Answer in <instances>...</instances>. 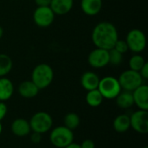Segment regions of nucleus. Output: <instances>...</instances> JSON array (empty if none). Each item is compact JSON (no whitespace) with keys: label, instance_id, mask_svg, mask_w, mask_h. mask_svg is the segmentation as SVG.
Instances as JSON below:
<instances>
[{"label":"nucleus","instance_id":"f257e3e1","mask_svg":"<svg viewBox=\"0 0 148 148\" xmlns=\"http://www.w3.org/2000/svg\"><path fill=\"white\" fill-rule=\"evenodd\" d=\"M119 39L116 27L109 22L97 23L92 31V42L96 48L109 50Z\"/></svg>","mask_w":148,"mask_h":148},{"label":"nucleus","instance_id":"f03ea898","mask_svg":"<svg viewBox=\"0 0 148 148\" xmlns=\"http://www.w3.org/2000/svg\"><path fill=\"white\" fill-rule=\"evenodd\" d=\"M54 80V70L47 63L36 65L31 73V81L41 90L48 88Z\"/></svg>","mask_w":148,"mask_h":148},{"label":"nucleus","instance_id":"7ed1b4c3","mask_svg":"<svg viewBox=\"0 0 148 148\" xmlns=\"http://www.w3.org/2000/svg\"><path fill=\"white\" fill-rule=\"evenodd\" d=\"M50 143L57 148H64L74 142V133L65 126H59L50 130Z\"/></svg>","mask_w":148,"mask_h":148},{"label":"nucleus","instance_id":"20e7f679","mask_svg":"<svg viewBox=\"0 0 148 148\" xmlns=\"http://www.w3.org/2000/svg\"><path fill=\"white\" fill-rule=\"evenodd\" d=\"M29 122L31 132H36L41 134L48 133L53 127V118L49 113L43 111L34 114Z\"/></svg>","mask_w":148,"mask_h":148},{"label":"nucleus","instance_id":"39448f33","mask_svg":"<svg viewBox=\"0 0 148 148\" xmlns=\"http://www.w3.org/2000/svg\"><path fill=\"white\" fill-rule=\"evenodd\" d=\"M97 89L100 91L104 99L114 100L122 91L119 81L114 76H105L100 79Z\"/></svg>","mask_w":148,"mask_h":148},{"label":"nucleus","instance_id":"423d86ee","mask_svg":"<svg viewBox=\"0 0 148 148\" xmlns=\"http://www.w3.org/2000/svg\"><path fill=\"white\" fill-rule=\"evenodd\" d=\"M119 83L122 90L133 92L141 84H143L144 80L142 79L141 75L139 72L134 71L132 69H127L123 71L119 78Z\"/></svg>","mask_w":148,"mask_h":148},{"label":"nucleus","instance_id":"0eeeda50","mask_svg":"<svg viewBox=\"0 0 148 148\" xmlns=\"http://www.w3.org/2000/svg\"><path fill=\"white\" fill-rule=\"evenodd\" d=\"M126 42L128 49L135 54H139L142 52L147 46L146 35L142 30L139 29H131L127 35Z\"/></svg>","mask_w":148,"mask_h":148},{"label":"nucleus","instance_id":"6e6552de","mask_svg":"<svg viewBox=\"0 0 148 148\" xmlns=\"http://www.w3.org/2000/svg\"><path fill=\"white\" fill-rule=\"evenodd\" d=\"M55 16L56 15L49 6L36 7L33 13V21L38 27L47 28L53 23Z\"/></svg>","mask_w":148,"mask_h":148},{"label":"nucleus","instance_id":"1a4fd4ad","mask_svg":"<svg viewBox=\"0 0 148 148\" xmlns=\"http://www.w3.org/2000/svg\"><path fill=\"white\" fill-rule=\"evenodd\" d=\"M130 116V127L136 133L146 134L148 133V111L137 110Z\"/></svg>","mask_w":148,"mask_h":148},{"label":"nucleus","instance_id":"9d476101","mask_svg":"<svg viewBox=\"0 0 148 148\" xmlns=\"http://www.w3.org/2000/svg\"><path fill=\"white\" fill-rule=\"evenodd\" d=\"M88 64L95 69H101L109 64L108 50L96 48L93 49L88 56Z\"/></svg>","mask_w":148,"mask_h":148},{"label":"nucleus","instance_id":"9b49d317","mask_svg":"<svg viewBox=\"0 0 148 148\" xmlns=\"http://www.w3.org/2000/svg\"><path fill=\"white\" fill-rule=\"evenodd\" d=\"M134 102L136 107L140 110L148 111V86L141 84L133 92Z\"/></svg>","mask_w":148,"mask_h":148},{"label":"nucleus","instance_id":"f8f14e48","mask_svg":"<svg viewBox=\"0 0 148 148\" xmlns=\"http://www.w3.org/2000/svg\"><path fill=\"white\" fill-rule=\"evenodd\" d=\"M11 133L16 137H26L31 133V128L29 121L23 118H17L14 120L10 126Z\"/></svg>","mask_w":148,"mask_h":148},{"label":"nucleus","instance_id":"ddd939ff","mask_svg":"<svg viewBox=\"0 0 148 148\" xmlns=\"http://www.w3.org/2000/svg\"><path fill=\"white\" fill-rule=\"evenodd\" d=\"M99 82L100 77L93 71H87L81 77V85L87 91L97 89Z\"/></svg>","mask_w":148,"mask_h":148},{"label":"nucleus","instance_id":"4468645a","mask_svg":"<svg viewBox=\"0 0 148 148\" xmlns=\"http://www.w3.org/2000/svg\"><path fill=\"white\" fill-rule=\"evenodd\" d=\"M74 0H51L49 7L57 16L68 14L73 8Z\"/></svg>","mask_w":148,"mask_h":148},{"label":"nucleus","instance_id":"2eb2a0df","mask_svg":"<svg viewBox=\"0 0 148 148\" xmlns=\"http://www.w3.org/2000/svg\"><path fill=\"white\" fill-rule=\"evenodd\" d=\"M18 94L25 99H31L36 97L39 93V88L35 83L30 81H23L18 86Z\"/></svg>","mask_w":148,"mask_h":148},{"label":"nucleus","instance_id":"dca6fc26","mask_svg":"<svg viewBox=\"0 0 148 148\" xmlns=\"http://www.w3.org/2000/svg\"><path fill=\"white\" fill-rule=\"evenodd\" d=\"M81 9L87 16H96L102 9V0H81Z\"/></svg>","mask_w":148,"mask_h":148},{"label":"nucleus","instance_id":"f3484780","mask_svg":"<svg viewBox=\"0 0 148 148\" xmlns=\"http://www.w3.org/2000/svg\"><path fill=\"white\" fill-rule=\"evenodd\" d=\"M14 94L13 82L4 77H0V101H6L10 100Z\"/></svg>","mask_w":148,"mask_h":148},{"label":"nucleus","instance_id":"a211bd4d","mask_svg":"<svg viewBox=\"0 0 148 148\" xmlns=\"http://www.w3.org/2000/svg\"><path fill=\"white\" fill-rule=\"evenodd\" d=\"M115 100H116L115 101L116 105L122 109H128L134 105L133 94L132 92L129 91H125V90L121 91L117 95Z\"/></svg>","mask_w":148,"mask_h":148},{"label":"nucleus","instance_id":"6ab92c4d","mask_svg":"<svg viewBox=\"0 0 148 148\" xmlns=\"http://www.w3.org/2000/svg\"><path fill=\"white\" fill-rule=\"evenodd\" d=\"M114 129L117 133H125L128 131L130 127V116L127 114H120L115 117L113 121Z\"/></svg>","mask_w":148,"mask_h":148},{"label":"nucleus","instance_id":"aec40b11","mask_svg":"<svg viewBox=\"0 0 148 148\" xmlns=\"http://www.w3.org/2000/svg\"><path fill=\"white\" fill-rule=\"evenodd\" d=\"M103 96L98 89H94L88 91L86 95V102L88 106L92 108H97L103 102Z\"/></svg>","mask_w":148,"mask_h":148},{"label":"nucleus","instance_id":"412c9836","mask_svg":"<svg viewBox=\"0 0 148 148\" xmlns=\"http://www.w3.org/2000/svg\"><path fill=\"white\" fill-rule=\"evenodd\" d=\"M63 122H64L63 126H65L69 129L74 131V130H75L80 126V124H81V118H80V116L76 113L70 112V113H68L65 115Z\"/></svg>","mask_w":148,"mask_h":148},{"label":"nucleus","instance_id":"4be33fe9","mask_svg":"<svg viewBox=\"0 0 148 148\" xmlns=\"http://www.w3.org/2000/svg\"><path fill=\"white\" fill-rule=\"evenodd\" d=\"M13 62L6 54H0V77H4L12 69Z\"/></svg>","mask_w":148,"mask_h":148},{"label":"nucleus","instance_id":"5701e85b","mask_svg":"<svg viewBox=\"0 0 148 148\" xmlns=\"http://www.w3.org/2000/svg\"><path fill=\"white\" fill-rule=\"evenodd\" d=\"M146 62H147L145 61V59L142 56H140L139 54H135L129 60V68H130L129 69L139 72Z\"/></svg>","mask_w":148,"mask_h":148},{"label":"nucleus","instance_id":"b1692460","mask_svg":"<svg viewBox=\"0 0 148 148\" xmlns=\"http://www.w3.org/2000/svg\"><path fill=\"white\" fill-rule=\"evenodd\" d=\"M108 56H109V64L114 66L120 65L123 61V55L114 49H111L108 50Z\"/></svg>","mask_w":148,"mask_h":148},{"label":"nucleus","instance_id":"393cba45","mask_svg":"<svg viewBox=\"0 0 148 148\" xmlns=\"http://www.w3.org/2000/svg\"><path fill=\"white\" fill-rule=\"evenodd\" d=\"M113 49H114L118 52L121 53L122 55L125 54L126 52H127V50H129L126 40H120V39L117 40V42H115V44H114Z\"/></svg>","mask_w":148,"mask_h":148},{"label":"nucleus","instance_id":"a878e982","mask_svg":"<svg viewBox=\"0 0 148 148\" xmlns=\"http://www.w3.org/2000/svg\"><path fill=\"white\" fill-rule=\"evenodd\" d=\"M29 139L33 144H39L42 141V134L36 132H31L29 134Z\"/></svg>","mask_w":148,"mask_h":148},{"label":"nucleus","instance_id":"bb28decb","mask_svg":"<svg viewBox=\"0 0 148 148\" xmlns=\"http://www.w3.org/2000/svg\"><path fill=\"white\" fill-rule=\"evenodd\" d=\"M8 113V108L5 102L0 101V121H2Z\"/></svg>","mask_w":148,"mask_h":148},{"label":"nucleus","instance_id":"cd10ccee","mask_svg":"<svg viewBox=\"0 0 148 148\" xmlns=\"http://www.w3.org/2000/svg\"><path fill=\"white\" fill-rule=\"evenodd\" d=\"M140 75H141L142 79L145 81V80H147L148 79V63L146 62L144 64V66L141 68V69L139 71Z\"/></svg>","mask_w":148,"mask_h":148},{"label":"nucleus","instance_id":"c85d7f7f","mask_svg":"<svg viewBox=\"0 0 148 148\" xmlns=\"http://www.w3.org/2000/svg\"><path fill=\"white\" fill-rule=\"evenodd\" d=\"M82 148H95V144L92 140H85L82 142V144H80Z\"/></svg>","mask_w":148,"mask_h":148},{"label":"nucleus","instance_id":"c756f323","mask_svg":"<svg viewBox=\"0 0 148 148\" xmlns=\"http://www.w3.org/2000/svg\"><path fill=\"white\" fill-rule=\"evenodd\" d=\"M35 3L37 5V7H42V6H49L51 0H34Z\"/></svg>","mask_w":148,"mask_h":148},{"label":"nucleus","instance_id":"7c9ffc66","mask_svg":"<svg viewBox=\"0 0 148 148\" xmlns=\"http://www.w3.org/2000/svg\"><path fill=\"white\" fill-rule=\"evenodd\" d=\"M64 148H82L81 146L77 143H75V142H72L71 144H69V146H67L66 147Z\"/></svg>","mask_w":148,"mask_h":148},{"label":"nucleus","instance_id":"2f4dec72","mask_svg":"<svg viewBox=\"0 0 148 148\" xmlns=\"http://www.w3.org/2000/svg\"><path fill=\"white\" fill-rule=\"evenodd\" d=\"M3 27L0 25V39L3 37Z\"/></svg>","mask_w":148,"mask_h":148},{"label":"nucleus","instance_id":"473e14b6","mask_svg":"<svg viewBox=\"0 0 148 148\" xmlns=\"http://www.w3.org/2000/svg\"><path fill=\"white\" fill-rule=\"evenodd\" d=\"M2 131H3V126H2V123L0 121V134H2Z\"/></svg>","mask_w":148,"mask_h":148},{"label":"nucleus","instance_id":"72a5a7b5","mask_svg":"<svg viewBox=\"0 0 148 148\" xmlns=\"http://www.w3.org/2000/svg\"><path fill=\"white\" fill-rule=\"evenodd\" d=\"M142 148H148V147H142Z\"/></svg>","mask_w":148,"mask_h":148}]
</instances>
